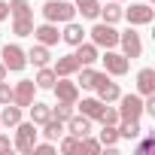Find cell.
I'll use <instances>...</instances> for the list:
<instances>
[{
	"instance_id": "1",
	"label": "cell",
	"mask_w": 155,
	"mask_h": 155,
	"mask_svg": "<svg viewBox=\"0 0 155 155\" xmlns=\"http://www.w3.org/2000/svg\"><path fill=\"white\" fill-rule=\"evenodd\" d=\"M43 15H46V21H73L76 6H73V3H67V0H46Z\"/></svg>"
},
{
	"instance_id": "2",
	"label": "cell",
	"mask_w": 155,
	"mask_h": 155,
	"mask_svg": "<svg viewBox=\"0 0 155 155\" xmlns=\"http://www.w3.org/2000/svg\"><path fill=\"white\" fill-rule=\"evenodd\" d=\"M119 119L122 122H140V116H143V101H140V94H119Z\"/></svg>"
},
{
	"instance_id": "3",
	"label": "cell",
	"mask_w": 155,
	"mask_h": 155,
	"mask_svg": "<svg viewBox=\"0 0 155 155\" xmlns=\"http://www.w3.org/2000/svg\"><path fill=\"white\" fill-rule=\"evenodd\" d=\"M91 43L101 46V49H113V46H119V31H116L113 25L101 21V25L91 28Z\"/></svg>"
},
{
	"instance_id": "4",
	"label": "cell",
	"mask_w": 155,
	"mask_h": 155,
	"mask_svg": "<svg viewBox=\"0 0 155 155\" xmlns=\"http://www.w3.org/2000/svg\"><path fill=\"white\" fill-rule=\"evenodd\" d=\"M34 143H37V125L34 122H18L15 125V149L18 152H31L34 149Z\"/></svg>"
},
{
	"instance_id": "5",
	"label": "cell",
	"mask_w": 155,
	"mask_h": 155,
	"mask_svg": "<svg viewBox=\"0 0 155 155\" xmlns=\"http://www.w3.org/2000/svg\"><path fill=\"white\" fill-rule=\"evenodd\" d=\"M0 58H3V67L6 70H12V73H18V70H25V64H28V55H25V49L21 46H3V55H0Z\"/></svg>"
},
{
	"instance_id": "6",
	"label": "cell",
	"mask_w": 155,
	"mask_h": 155,
	"mask_svg": "<svg viewBox=\"0 0 155 155\" xmlns=\"http://www.w3.org/2000/svg\"><path fill=\"white\" fill-rule=\"evenodd\" d=\"M122 18H128L131 25H149L155 18V12L149 3H131L128 9H122Z\"/></svg>"
},
{
	"instance_id": "7",
	"label": "cell",
	"mask_w": 155,
	"mask_h": 155,
	"mask_svg": "<svg viewBox=\"0 0 155 155\" xmlns=\"http://www.w3.org/2000/svg\"><path fill=\"white\" fill-rule=\"evenodd\" d=\"M119 46H122V55H125V58H140V55H143L140 34H134V31H125V34H119Z\"/></svg>"
},
{
	"instance_id": "8",
	"label": "cell",
	"mask_w": 155,
	"mask_h": 155,
	"mask_svg": "<svg viewBox=\"0 0 155 155\" xmlns=\"http://www.w3.org/2000/svg\"><path fill=\"white\" fill-rule=\"evenodd\" d=\"M55 94H58V101H64V104H73L76 107V101H79V85H76V82H70V79H64V76H61V79H55Z\"/></svg>"
},
{
	"instance_id": "9",
	"label": "cell",
	"mask_w": 155,
	"mask_h": 155,
	"mask_svg": "<svg viewBox=\"0 0 155 155\" xmlns=\"http://www.w3.org/2000/svg\"><path fill=\"white\" fill-rule=\"evenodd\" d=\"M101 61H104L107 73H113V76H125V73H128V67H131L125 55H119V52H110V49H107V55H104Z\"/></svg>"
},
{
	"instance_id": "10",
	"label": "cell",
	"mask_w": 155,
	"mask_h": 155,
	"mask_svg": "<svg viewBox=\"0 0 155 155\" xmlns=\"http://www.w3.org/2000/svg\"><path fill=\"white\" fill-rule=\"evenodd\" d=\"M34 91H37L34 79H21V82L12 88V104H15V107H31V101H34Z\"/></svg>"
},
{
	"instance_id": "11",
	"label": "cell",
	"mask_w": 155,
	"mask_h": 155,
	"mask_svg": "<svg viewBox=\"0 0 155 155\" xmlns=\"http://www.w3.org/2000/svg\"><path fill=\"white\" fill-rule=\"evenodd\" d=\"M94 91H97V97L104 101V104H113V101H119V85L113 82V79H107V73H101V79H97V85H94Z\"/></svg>"
},
{
	"instance_id": "12",
	"label": "cell",
	"mask_w": 155,
	"mask_h": 155,
	"mask_svg": "<svg viewBox=\"0 0 155 155\" xmlns=\"http://www.w3.org/2000/svg\"><path fill=\"white\" fill-rule=\"evenodd\" d=\"M34 37L43 43V46H55L58 40H61V34H58V28H55V21H46V25H40V28H34Z\"/></svg>"
},
{
	"instance_id": "13",
	"label": "cell",
	"mask_w": 155,
	"mask_h": 155,
	"mask_svg": "<svg viewBox=\"0 0 155 155\" xmlns=\"http://www.w3.org/2000/svg\"><path fill=\"white\" fill-rule=\"evenodd\" d=\"M137 91L140 94H155V70L152 67H143L137 73Z\"/></svg>"
},
{
	"instance_id": "14",
	"label": "cell",
	"mask_w": 155,
	"mask_h": 155,
	"mask_svg": "<svg viewBox=\"0 0 155 155\" xmlns=\"http://www.w3.org/2000/svg\"><path fill=\"white\" fill-rule=\"evenodd\" d=\"M67 128H70L73 137H85V134H91V119L88 116H70L67 119Z\"/></svg>"
},
{
	"instance_id": "15",
	"label": "cell",
	"mask_w": 155,
	"mask_h": 155,
	"mask_svg": "<svg viewBox=\"0 0 155 155\" xmlns=\"http://www.w3.org/2000/svg\"><path fill=\"white\" fill-rule=\"evenodd\" d=\"M67 28H64V34H61V40L64 43H70V46H79L82 40H85V31H82V25H76V21H64Z\"/></svg>"
},
{
	"instance_id": "16",
	"label": "cell",
	"mask_w": 155,
	"mask_h": 155,
	"mask_svg": "<svg viewBox=\"0 0 155 155\" xmlns=\"http://www.w3.org/2000/svg\"><path fill=\"white\" fill-rule=\"evenodd\" d=\"M76 61H79V67L94 64L97 61V46L94 43H79V46H76Z\"/></svg>"
},
{
	"instance_id": "17",
	"label": "cell",
	"mask_w": 155,
	"mask_h": 155,
	"mask_svg": "<svg viewBox=\"0 0 155 155\" xmlns=\"http://www.w3.org/2000/svg\"><path fill=\"white\" fill-rule=\"evenodd\" d=\"M18 122H21V107H15V104H3V113H0V125L15 128Z\"/></svg>"
},
{
	"instance_id": "18",
	"label": "cell",
	"mask_w": 155,
	"mask_h": 155,
	"mask_svg": "<svg viewBox=\"0 0 155 155\" xmlns=\"http://www.w3.org/2000/svg\"><path fill=\"white\" fill-rule=\"evenodd\" d=\"M76 70H79L76 55H64V58H58V64H55V76H73Z\"/></svg>"
},
{
	"instance_id": "19",
	"label": "cell",
	"mask_w": 155,
	"mask_h": 155,
	"mask_svg": "<svg viewBox=\"0 0 155 155\" xmlns=\"http://www.w3.org/2000/svg\"><path fill=\"white\" fill-rule=\"evenodd\" d=\"M97 15H104L107 25H116V21L122 18V6H119V0H107V6H101Z\"/></svg>"
},
{
	"instance_id": "20",
	"label": "cell",
	"mask_w": 155,
	"mask_h": 155,
	"mask_svg": "<svg viewBox=\"0 0 155 155\" xmlns=\"http://www.w3.org/2000/svg\"><path fill=\"white\" fill-rule=\"evenodd\" d=\"M25 55H28V61H31L34 67H46V64H49V58H52V55H49V46H43V43H40V46H34V49H31V52H25Z\"/></svg>"
},
{
	"instance_id": "21",
	"label": "cell",
	"mask_w": 155,
	"mask_h": 155,
	"mask_svg": "<svg viewBox=\"0 0 155 155\" xmlns=\"http://www.w3.org/2000/svg\"><path fill=\"white\" fill-rule=\"evenodd\" d=\"M52 119V107H46V104H40V101H31V122L34 125H43V122H49Z\"/></svg>"
},
{
	"instance_id": "22",
	"label": "cell",
	"mask_w": 155,
	"mask_h": 155,
	"mask_svg": "<svg viewBox=\"0 0 155 155\" xmlns=\"http://www.w3.org/2000/svg\"><path fill=\"white\" fill-rule=\"evenodd\" d=\"M101 113H104V101H101V97H85V101H82V116L101 122Z\"/></svg>"
},
{
	"instance_id": "23",
	"label": "cell",
	"mask_w": 155,
	"mask_h": 155,
	"mask_svg": "<svg viewBox=\"0 0 155 155\" xmlns=\"http://www.w3.org/2000/svg\"><path fill=\"white\" fill-rule=\"evenodd\" d=\"M97 79H101V73L97 70H91L88 64L82 67V73H79V79H76V85H79V88H94L97 85Z\"/></svg>"
},
{
	"instance_id": "24",
	"label": "cell",
	"mask_w": 155,
	"mask_h": 155,
	"mask_svg": "<svg viewBox=\"0 0 155 155\" xmlns=\"http://www.w3.org/2000/svg\"><path fill=\"white\" fill-rule=\"evenodd\" d=\"M9 15L12 18H34L28 0H9Z\"/></svg>"
},
{
	"instance_id": "25",
	"label": "cell",
	"mask_w": 155,
	"mask_h": 155,
	"mask_svg": "<svg viewBox=\"0 0 155 155\" xmlns=\"http://www.w3.org/2000/svg\"><path fill=\"white\" fill-rule=\"evenodd\" d=\"M55 79H58V76H55V70H52V67H40L34 85H37V88H52V85H55Z\"/></svg>"
},
{
	"instance_id": "26",
	"label": "cell",
	"mask_w": 155,
	"mask_h": 155,
	"mask_svg": "<svg viewBox=\"0 0 155 155\" xmlns=\"http://www.w3.org/2000/svg\"><path fill=\"white\" fill-rule=\"evenodd\" d=\"M76 12H82V18H94L97 15V9H101V3L97 0H76Z\"/></svg>"
},
{
	"instance_id": "27",
	"label": "cell",
	"mask_w": 155,
	"mask_h": 155,
	"mask_svg": "<svg viewBox=\"0 0 155 155\" xmlns=\"http://www.w3.org/2000/svg\"><path fill=\"white\" fill-rule=\"evenodd\" d=\"M116 131H119V137H125V140H137V137L143 134L140 122H122V128H116Z\"/></svg>"
},
{
	"instance_id": "28",
	"label": "cell",
	"mask_w": 155,
	"mask_h": 155,
	"mask_svg": "<svg viewBox=\"0 0 155 155\" xmlns=\"http://www.w3.org/2000/svg\"><path fill=\"white\" fill-rule=\"evenodd\" d=\"M12 34L15 37H31L34 34V18H15L12 21Z\"/></svg>"
},
{
	"instance_id": "29",
	"label": "cell",
	"mask_w": 155,
	"mask_h": 155,
	"mask_svg": "<svg viewBox=\"0 0 155 155\" xmlns=\"http://www.w3.org/2000/svg\"><path fill=\"white\" fill-rule=\"evenodd\" d=\"M61 134H64V131H61V122H58L55 116H52L49 122H43V137H46V140H58Z\"/></svg>"
},
{
	"instance_id": "30",
	"label": "cell",
	"mask_w": 155,
	"mask_h": 155,
	"mask_svg": "<svg viewBox=\"0 0 155 155\" xmlns=\"http://www.w3.org/2000/svg\"><path fill=\"white\" fill-rule=\"evenodd\" d=\"M116 143H119L116 125H104V131H101V146H116Z\"/></svg>"
},
{
	"instance_id": "31",
	"label": "cell",
	"mask_w": 155,
	"mask_h": 155,
	"mask_svg": "<svg viewBox=\"0 0 155 155\" xmlns=\"http://www.w3.org/2000/svg\"><path fill=\"white\" fill-rule=\"evenodd\" d=\"M52 116H55L58 122H67V119L73 116V104H64V101H58V107L52 110Z\"/></svg>"
},
{
	"instance_id": "32",
	"label": "cell",
	"mask_w": 155,
	"mask_h": 155,
	"mask_svg": "<svg viewBox=\"0 0 155 155\" xmlns=\"http://www.w3.org/2000/svg\"><path fill=\"white\" fill-rule=\"evenodd\" d=\"M79 152H101V140H91L88 134L79 137Z\"/></svg>"
},
{
	"instance_id": "33",
	"label": "cell",
	"mask_w": 155,
	"mask_h": 155,
	"mask_svg": "<svg viewBox=\"0 0 155 155\" xmlns=\"http://www.w3.org/2000/svg\"><path fill=\"white\" fill-rule=\"evenodd\" d=\"M61 152H79V137H64L61 140Z\"/></svg>"
},
{
	"instance_id": "34",
	"label": "cell",
	"mask_w": 155,
	"mask_h": 155,
	"mask_svg": "<svg viewBox=\"0 0 155 155\" xmlns=\"http://www.w3.org/2000/svg\"><path fill=\"white\" fill-rule=\"evenodd\" d=\"M116 122H119V110L104 107V113H101V125H116Z\"/></svg>"
},
{
	"instance_id": "35",
	"label": "cell",
	"mask_w": 155,
	"mask_h": 155,
	"mask_svg": "<svg viewBox=\"0 0 155 155\" xmlns=\"http://www.w3.org/2000/svg\"><path fill=\"white\" fill-rule=\"evenodd\" d=\"M0 104H12V85L0 82Z\"/></svg>"
},
{
	"instance_id": "36",
	"label": "cell",
	"mask_w": 155,
	"mask_h": 155,
	"mask_svg": "<svg viewBox=\"0 0 155 155\" xmlns=\"http://www.w3.org/2000/svg\"><path fill=\"white\" fill-rule=\"evenodd\" d=\"M31 152H37V155H52V152H55V146H52V143H34V149H31Z\"/></svg>"
},
{
	"instance_id": "37",
	"label": "cell",
	"mask_w": 155,
	"mask_h": 155,
	"mask_svg": "<svg viewBox=\"0 0 155 155\" xmlns=\"http://www.w3.org/2000/svg\"><path fill=\"white\" fill-rule=\"evenodd\" d=\"M3 18H9V3H3V0H0V21Z\"/></svg>"
},
{
	"instance_id": "38",
	"label": "cell",
	"mask_w": 155,
	"mask_h": 155,
	"mask_svg": "<svg viewBox=\"0 0 155 155\" xmlns=\"http://www.w3.org/2000/svg\"><path fill=\"white\" fill-rule=\"evenodd\" d=\"M12 149V143H9V137H0V152H9Z\"/></svg>"
},
{
	"instance_id": "39",
	"label": "cell",
	"mask_w": 155,
	"mask_h": 155,
	"mask_svg": "<svg viewBox=\"0 0 155 155\" xmlns=\"http://www.w3.org/2000/svg\"><path fill=\"white\" fill-rule=\"evenodd\" d=\"M149 149H152V140H149V137H146V140H143V143H140V152H149Z\"/></svg>"
},
{
	"instance_id": "40",
	"label": "cell",
	"mask_w": 155,
	"mask_h": 155,
	"mask_svg": "<svg viewBox=\"0 0 155 155\" xmlns=\"http://www.w3.org/2000/svg\"><path fill=\"white\" fill-rule=\"evenodd\" d=\"M3 79H6V67L0 64V82H3Z\"/></svg>"
}]
</instances>
